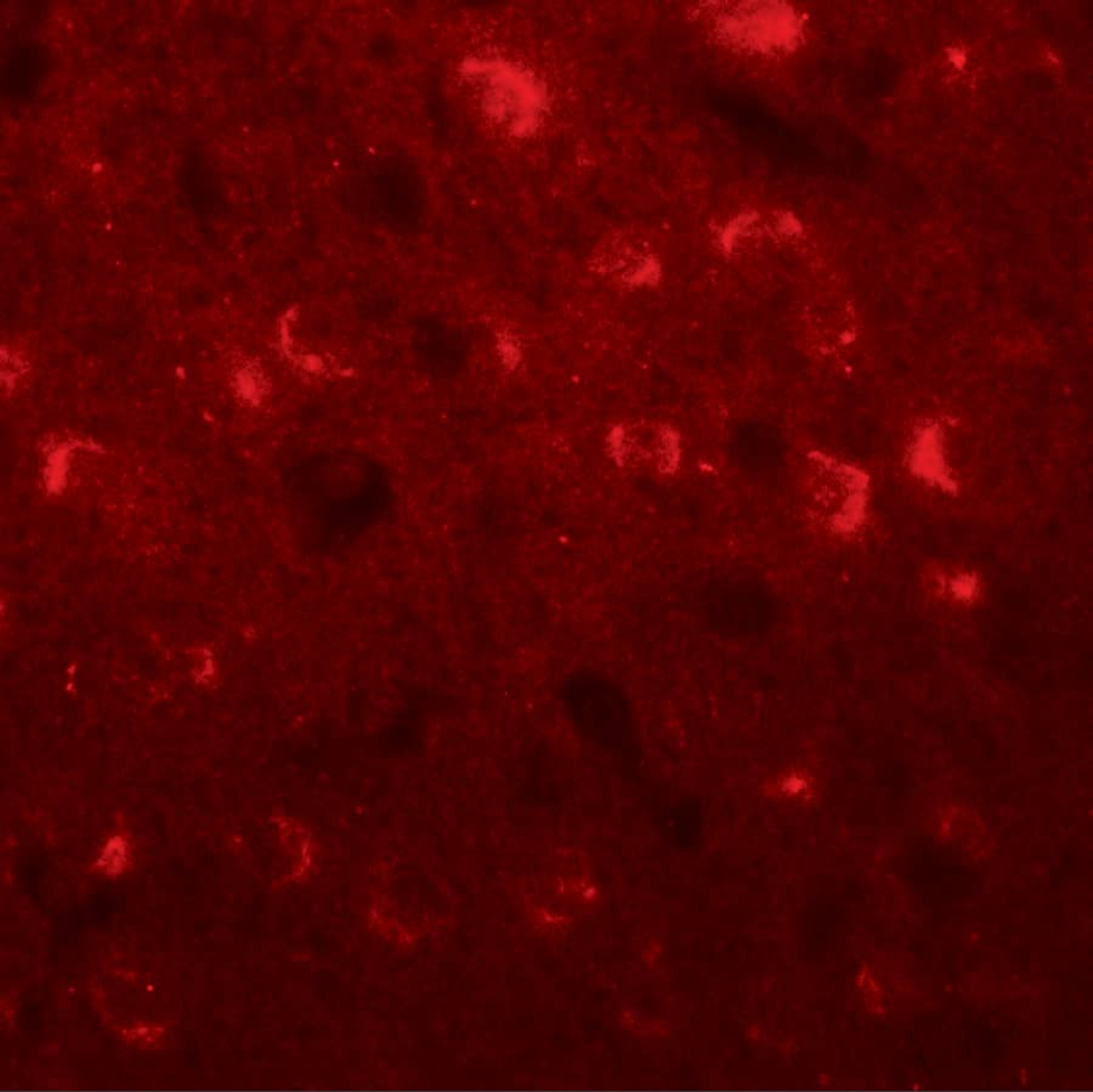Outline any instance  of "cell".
<instances>
[{
	"label": "cell",
	"instance_id": "2",
	"mask_svg": "<svg viewBox=\"0 0 1093 1092\" xmlns=\"http://www.w3.org/2000/svg\"><path fill=\"white\" fill-rule=\"evenodd\" d=\"M128 862V845L122 837H113L103 849L98 866L109 875H115L126 868Z\"/></svg>",
	"mask_w": 1093,
	"mask_h": 1092
},
{
	"label": "cell",
	"instance_id": "1",
	"mask_svg": "<svg viewBox=\"0 0 1093 1092\" xmlns=\"http://www.w3.org/2000/svg\"><path fill=\"white\" fill-rule=\"evenodd\" d=\"M927 596L955 607H973L984 596V580L966 565L935 561L922 572Z\"/></svg>",
	"mask_w": 1093,
	"mask_h": 1092
}]
</instances>
